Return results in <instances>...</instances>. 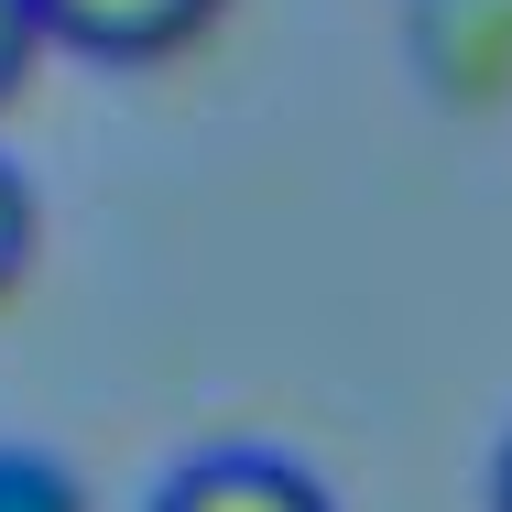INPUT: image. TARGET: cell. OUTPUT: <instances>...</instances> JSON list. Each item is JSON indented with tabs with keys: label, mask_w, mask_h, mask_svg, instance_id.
<instances>
[{
	"label": "cell",
	"mask_w": 512,
	"mask_h": 512,
	"mask_svg": "<svg viewBox=\"0 0 512 512\" xmlns=\"http://www.w3.org/2000/svg\"><path fill=\"white\" fill-rule=\"evenodd\" d=\"M33 262V186H22V164L0 153V284Z\"/></svg>",
	"instance_id": "obj_3"
},
{
	"label": "cell",
	"mask_w": 512,
	"mask_h": 512,
	"mask_svg": "<svg viewBox=\"0 0 512 512\" xmlns=\"http://www.w3.org/2000/svg\"><path fill=\"white\" fill-rule=\"evenodd\" d=\"M33 44H44V11H33V0H0V88L22 77V55H33Z\"/></svg>",
	"instance_id": "obj_4"
},
{
	"label": "cell",
	"mask_w": 512,
	"mask_h": 512,
	"mask_svg": "<svg viewBox=\"0 0 512 512\" xmlns=\"http://www.w3.org/2000/svg\"><path fill=\"white\" fill-rule=\"evenodd\" d=\"M153 512H338L316 491V469H295L284 447H207L186 469H164Z\"/></svg>",
	"instance_id": "obj_1"
},
{
	"label": "cell",
	"mask_w": 512,
	"mask_h": 512,
	"mask_svg": "<svg viewBox=\"0 0 512 512\" xmlns=\"http://www.w3.org/2000/svg\"><path fill=\"white\" fill-rule=\"evenodd\" d=\"M33 11H44V44H77V55H120V66H142V55H175L186 33H207L218 0H33Z\"/></svg>",
	"instance_id": "obj_2"
},
{
	"label": "cell",
	"mask_w": 512,
	"mask_h": 512,
	"mask_svg": "<svg viewBox=\"0 0 512 512\" xmlns=\"http://www.w3.org/2000/svg\"><path fill=\"white\" fill-rule=\"evenodd\" d=\"M491 512H512V436H502V458H491Z\"/></svg>",
	"instance_id": "obj_5"
}]
</instances>
